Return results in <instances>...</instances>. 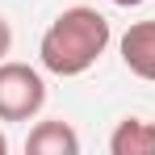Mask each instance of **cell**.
I'll return each mask as SVG.
<instances>
[{"mask_svg":"<svg viewBox=\"0 0 155 155\" xmlns=\"http://www.w3.org/2000/svg\"><path fill=\"white\" fill-rule=\"evenodd\" d=\"M105 46H109V21L97 8L76 4V8H63L46 25L42 42H38V59L51 76L71 80V76H84L105 54Z\"/></svg>","mask_w":155,"mask_h":155,"instance_id":"obj_1","label":"cell"},{"mask_svg":"<svg viewBox=\"0 0 155 155\" xmlns=\"http://www.w3.org/2000/svg\"><path fill=\"white\" fill-rule=\"evenodd\" d=\"M46 105V84L29 63H0V122H29Z\"/></svg>","mask_w":155,"mask_h":155,"instance_id":"obj_2","label":"cell"},{"mask_svg":"<svg viewBox=\"0 0 155 155\" xmlns=\"http://www.w3.org/2000/svg\"><path fill=\"white\" fill-rule=\"evenodd\" d=\"M122 63L138 80L155 84V21H138L122 34Z\"/></svg>","mask_w":155,"mask_h":155,"instance_id":"obj_3","label":"cell"},{"mask_svg":"<svg viewBox=\"0 0 155 155\" xmlns=\"http://www.w3.org/2000/svg\"><path fill=\"white\" fill-rule=\"evenodd\" d=\"M29 155H80V134L63 117H51V122H38L25 138Z\"/></svg>","mask_w":155,"mask_h":155,"instance_id":"obj_4","label":"cell"},{"mask_svg":"<svg viewBox=\"0 0 155 155\" xmlns=\"http://www.w3.org/2000/svg\"><path fill=\"white\" fill-rule=\"evenodd\" d=\"M109 151L113 155H155V122L126 117L109 134Z\"/></svg>","mask_w":155,"mask_h":155,"instance_id":"obj_5","label":"cell"},{"mask_svg":"<svg viewBox=\"0 0 155 155\" xmlns=\"http://www.w3.org/2000/svg\"><path fill=\"white\" fill-rule=\"evenodd\" d=\"M8 46H13V29H8V21L0 17V59L8 54Z\"/></svg>","mask_w":155,"mask_h":155,"instance_id":"obj_6","label":"cell"},{"mask_svg":"<svg viewBox=\"0 0 155 155\" xmlns=\"http://www.w3.org/2000/svg\"><path fill=\"white\" fill-rule=\"evenodd\" d=\"M113 4H122V8H138L143 0H113Z\"/></svg>","mask_w":155,"mask_h":155,"instance_id":"obj_7","label":"cell"},{"mask_svg":"<svg viewBox=\"0 0 155 155\" xmlns=\"http://www.w3.org/2000/svg\"><path fill=\"white\" fill-rule=\"evenodd\" d=\"M4 151H8V138H4V130H0V155H4Z\"/></svg>","mask_w":155,"mask_h":155,"instance_id":"obj_8","label":"cell"}]
</instances>
